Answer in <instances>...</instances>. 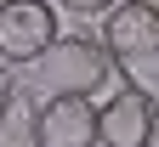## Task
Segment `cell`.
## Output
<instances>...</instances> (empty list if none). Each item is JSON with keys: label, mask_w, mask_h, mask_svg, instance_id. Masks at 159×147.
I'll use <instances>...</instances> for the list:
<instances>
[{"label": "cell", "mask_w": 159, "mask_h": 147, "mask_svg": "<svg viewBox=\"0 0 159 147\" xmlns=\"http://www.w3.org/2000/svg\"><path fill=\"white\" fill-rule=\"evenodd\" d=\"M57 6H63V11H80V17H91V11H102V17H108L119 0H57Z\"/></svg>", "instance_id": "obj_7"}, {"label": "cell", "mask_w": 159, "mask_h": 147, "mask_svg": "<svg viewBox=\"0 0 159 147\" xmlns=\"http://www.w3.org/2000/svg\"><path fill=\"white\" fill-rule=\"evenodd\" d=\"M11 91H17V85H11V62H0V108L11 102Z\"/></svg>", "instance_id": "obj_8"}, {"label": "cell", "mask_w": 159, "mask_h": 147, "mask_svg": "<svg viewBox=\"0 0 159 147\" xmlns=\"http://www.w3.org/2000/svg\"><path fill=\"white\" fill-rule=\"evenodd\" d=\"M148 6H159V0H148Z\"/></svg>", "instance_id": "obj_10"}, {"label": "cell", "mask_w": 159, "mask_h": 147, "mask_svg": "<svg viewBox=\"0 0 159 147\" xmlns=\"http://www.w3.org/2000/svg\"><path fill=\"white\" fill-rule=\"evenodd\" d=\"M29 74H34V85L46 96H102L114 85L119 62L102 45V34H97V40L91 34H57Z\"/></svg>", "instance_id": "obj_1"}, {"label": "cell", "mask_w": 159, "mask_h": 147, "mask_svg": "<svg viewBox=\"0 0 159 147\" xmlns=\"http://www.w3.org/2000/svg\"><path fill=\"white\" fill-rule=\"evenodd\" d=\"M46 147H102V108H91V96H51Z\"/></svg>", "instance_id": "obj_5"}, {"label": "cell", "mask_w": 159, "mask_h": 147, "mask_svg": "<svg viewBox=\"0 0 159 147\" xmlns=\"http://www.w3.org/2000/svg\"><path fill=\"white\" fill-rule=\"evenodd\" d=\"M102 45L114 51V62L131 79L159 62V6L148 0H119V6L102 17Z\"/></svg>", "instance_id": "obj_2"}, {"label": "cell", "mask_w": 159, "mask_h": 147, "mask_svg": "<svg viewBox=\"0 0 159 147\" xmlns=\"http://www.w3.org/2000/svg\"><path fill=\"white\" fill-rule=\"evenodd\" d=\"M148 147H159V113H153V130H148Z\"/></svg>", "instance_id": "obj_9"}, {"label": "cell", "mask_w": 159, "mask_h": 147, "mask_svg": "<svg viewBox=\"0 0 159 147\" xmlns=\"http://www.w3.org/2000/svg\"><path fill=\"white\" fill-rule=\"evenodd\" d=\"M153 113H159V102L131 79L119 96H108V102H102V147H148Z\"/></svg>", "instance_id": "obj_4"}, {"label": "cell", "mask_w": 159, "mask_h": 147, "mask_svg": "<svg viewBox=\"0 0 159 147\" xmlns=\"http://www.w3.org/2000/svg\"><path fill=\"white\" fill-rule=\"evenodd\" d=\"M0 147H46V108H40L23 85L0 108Z\"/></svg>", "instance_id": "obj_6"}, {"label": "cell", "mask_w": 159, "mask_h": 147, "mask_svg": "<svg viewBox=\"0 0 159 147\" xmlns=\"http://www.w3.org/2000/svg\"><path fill=\"white\" fill-rule=\"evenodd\" d=\"M57 40V6L51 0H0V62L34 68Z\"/></svg>", "instance_id": "obj_3"}]
</instances>
